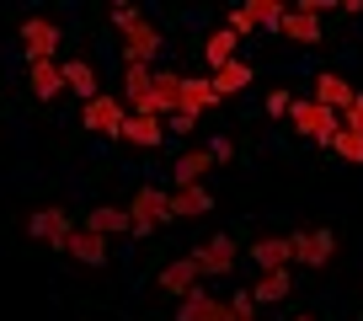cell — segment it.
I'll use <instances>...</instances> for the list:
<instances>
[{
    "instance_id": "obj_6",
    "label": "cell",
    "mask_w": 363,
    "mask_h": 321,
    "mask_svg": "<svg viewBox=\"0 0 363 321\" xmlns=\"http://www.w3.org/2000/svg\"><path fill=\"white\" fill-rule=\"evenodd\" d=\"M289 252L305 268H326L331 252H337V236H331V230H299V236H289Z\"/></svg>"
},
{
    "instance_id": "obj_26",
    "label": "cell",
    "mask_w": 363,
    "mask_h": 321,
    "mask_svg": "<svg viewBox=\"0 0 363 321\" xmlns=\"http://www.w3.org/2000/svg\"><path fill=\"white\" fill-rule=\"evenodd\" d=\"M235 48H240V38L225 33V27H214V33H208V43H203V59L219 70V65H230V59H235Z\"/></svg>"
},
{
    "instance_id": "obj_20",
    "label": "cell",
    "mask_w": 363,
    "mask_h": 321,
    "mask_svg": "<svg viewBox=\"0 0 363 321\" xmlns=\"http://www.w3.org/2000/svg\"><path fill=\"white\" fill-rule=\"evenodd\" d=\"M86 230H96L102 241H113V236H128V209H118V204H96L86 219H80Z\"/></svg>"
},
{
    "instance_id": "obj_18",
    "label": "cell",
    "mask_w": 363,
    "mask_h": 321,
    "mask_svg": "<svg viewBox=\"0 0 363 321\" xmlns=\"http://www.w3.org/2000/svg\"><path fill=\"white\" fill-rule=\"evenodd\" d=\"M27 86H33L38 102H59V97H65V75H59L54 59H38V65H27Z\"/></svg>"
},
{
    "instance_id": "obj_36",
    "label": "cell",
    "mask_w": 363,
    "mask_h": 321,
    "mask_svg": "<svg viewBox=\"0 0 363 321\" xmlns=\"http://www.w3.org/2000/svg\"><path fill=\"white\" fill-rule=\"evenodd\" d=\"M246 321H257V316H246Z\"/></svg>"
},
{
    "instance_id": "obj_19",
    "label": "cell",
    "mask_w": 363,
    "mask_h": 321,
    "mask_svg": "<svg viewBox=\"0 0 363 321\" xmlns=\"http://www.w3.org/2000/svg\"><path fill=\"white\" fill-rule=\"evenodd\" d=\"M171 219H203L214 209V193L208 187H171Z\"/></svg>"
},
{
    "instance_id": "obj_14",
    "label": "cell",
    "mask_w": 363,
    "mask_h": 321,
    "mask_svg": "<svg viewBox=\"0 0 363 321\" xmlns=\"http://www.w3.org/2000/svg\"><path fill=\"white\" fill-rule=\"evenodd\" d=\"M65 252L75 257V263H86V268H102L107 257H113V252H107V241L96 236V230H86V225H75V230H69V241H65Z\"/></svg>"
},
{
    "instance_id": "obj_12",
    "label": "cell",
    "mask_w": 363,
    "mask_h": 321,
    "mask_svg": "<svg viewBox=\"0 0 363 321\" xmlns=\"http://www.w3.org/2000/svg\"><path fill=\"white\" fill-rule=\"evenodd\" d=\"M177 321H230V305H225L219 295H208L203 284H198L193 295L177 305Z\"/></svg>"
},
{
    "instance_id": "obj_10",
    "label": "cell",
    "mask_w": 363,
    "mask_h": 321,
    "mask_svg": "<svg viewBox=\"0 0 363 321\" xmlns=\"http://www.w3.org/2000/svg\"><path fill=\"white\" fill-rule=\"evenodd\" d=\"M69 230H75V219H69L65 209H38V214L27 219V236H33V241H48V246H59V252H65Z\"/></svg>"
},
{
    "instance_id": "obj_35",
    "label": "cell",
    "mask_w": 363,
    "mask_h": 321,
    "mask_svg": "<svg viewBox=\"0 0 363 321\" xmlns=\"http://www.w3.org/2000/svg\"><path fill=\"white\" fill-rule=\"evenodd\" d=\"M294 321H315V316H294Z\"/></svg>"
},
{
    "instance_id": "obj_32",
    "label": "cell",
    "mask_w": 363,
    "mask_h": 321,
    "mask_svg": "<svg viewBox=\"0 0 363 321\" xmlns=\"http://www.w3.org/2000/svg\"><path fill=\"white\" fill-rule=\"evenodd\" d=\"M289 102H294L289 92H272V97H267V113H272V118H284V113H289Z\"/></svg>"
},
{
    "instance_id": "obj_11",
    "label": "cell",
    "mask_w": 363,
    "mask_h": 321,
    "mask_svg": "<svg viewBox=\"0 0 363 321\" xmlns=\"http://www.w3.org/2000/svg\"><path fill=\"white\" fill-rule=\"evenodd\" d=\"M278 38H289V43H305V48H315V43H326L320 38V16H310V11H294L289 6L284 16H278V27H272Z\"/></svg>"
},
{
    "instance_id": "obj_2",
    "label": "cell",
    "mask_w": 363,
    "mask_h": 321,
    "mask_svg": "<svg viewBox=\"0 0 363 321\" xmlns=\"http://www.w3.org/2000/svg\"><path fill=\"white\" fill-rule=\"evenodd\" d=\"M155 225H171L166 187H134V204H128V236H150Z\"/></svg>"
},
{
    "instance_id": "obj_23",
    "label": "cell",
    "mask_w": 363,
    "mask_h": 321,
    "mask_svg": "<svg viewBox=\"0 0 363 321\" xmlns=\"http://www.w3.org/2000/svg\"><path fill=\"white\" fill-rule=\"evenodd\" d=\"M59 75H65V92H75V97H96V70L86 65V59H65V65H59Z\"/></svg>"
},
{
    "instance_id": "obj_7",
    "label": "cell",
    "mask_w": 363,
    "mask_h": 321,
    "mask_svg": "<svg viewBox=\"0 0 363 321\" xmlns=\"http://www.w3.org/2000/svg\"><path fill=\"white\" fill-rule=\"evenodd\" d=\"M59 22H48V16H27L22 22V48H27V65H38V59H54L59 48Z\"/></svg>"
},
{
    "instance_id": "obj_13",
    "label": "cell",
    "mask_w": 363,
    "mask_h": 321,
    "mask_svg": "<svg viewBox=\"0 0 363 321\" xmlns=\"http://www.w3.org/2000/svg\"><path fill=\"white\" fill-rule=\"evenodd\" d=\"M118 139H128V145H139V150H155L160 139H166V118L128 113V118H123V129H118Z\"/></svg>"
},
{
    "instance_id": "obj_31",
    "label": "cell",
    "mask_w": 363,
    "mask_h": 321,
    "mask_svg": "<svg viewBox=\"0 0 363 321\" xmlns=\"http://www.w3.org/2000/svg\"><path fill=\"white\" fill-rule=\"evenodd\" d=\"M342 129H358V134H363V97L347 107V113H342Z\"/></svg>"
},
{
    "instance_id": "obj_16",
    "label": "cell",
    "mask_w": 363,
    "mask_h": 321,
    "mask_svg": "<svg viewBox=\"0 0 363 321\" xmlns=\"http://www.w3.org/2000/svg\"><path fill=\"white\" fill-rule=\"evenodd\" d=\"M208 172H214V156H208V145H203V150H187V156L171 160V177H177V187H203Z\"/></svg>"
},
{
    "instance_id": "obj_30",
    "label": "cell",
    "mask_w": 363,
    "mask_h": 321,
    "mask_svg": "<svg viewBox=\"0 0 363 321\" xmlns=\"http://www.w3.org/2000/svg\"><path fill=\"white\" fill-rule=\"evenodd\" d=\"M225 33H235V38H251V33H257V22H251V16H246V6H240V11H230Z\"/></svg>"
},
{
    "instance_id": "obj_1",
    "label": "cell",
    "mask_w": 363,
    "mask_h": 321,
    "mask_svg": "<svg viewBox=\"0 0 363 321\" xmlns=\"http://www.w3.org/2000/svg\"><path fill=\"white\" fill-rule=\"evenodd\" d=\"M113 27L123 33V65H155L160 33H155V22H150L145 11H134V6H118V11H113Z\"/></svg>"
},
{
    "instance_id": "obj_25",
    "label": "cell",
    "mask_w": 363,
    "mask_h": 321,
    "mask_svg": "<svg viewBox=\"0 0 363 321\" xmlns=\"http://www.w3.org/2000/svg\"><path fill=\"white\" fill-rule=\"evenodd\" d=\"M150 75H155V65H123V92H128V102H134V113H145Z\"/></svg>"
},
{
    "instance_id": "obj_34",
    "label": "cell",
    "mask_w": 363,
    "mask_h": 321,
    "mask_svg": "<svg viewBox=\"0 0 363 321\" xmlns=\"http://www.w3.org/2000/svg\"><path fill=\"white\" fill-rule=\"evenodd\" d=\"M208 156H214V166H219V160L235 156V145H230V139H214V145H208Z\"/></svg>"
},
{
    "instance_id": "obj_29",
    "label": "cell",
    "mask_w": 363,
    "mask_h": 321,
    "mask_svg": "<svg viewBox=\"0 0 363 321\" xmlns=\"http://www.w3.org/2000/svg\"><path fill=\"white\" fill-rule=\"evenodd\" d=\"M225 305H230V321H246V316H257V300H251V289H235V295H230Z\"/></svg>"
},
{
    "instance_id": "obj_27",
    "label": "cell",
    "mask_w": 363,
    "mask_h": 321,
    "mask_svg": "<svg viewBox=\"0 0 363 321\" xmlns=\"http://www.w3.org/2000/svg\"><path fill=\"white\" fill-rule=\"evenodd\" d=\"M326 150H337L342 160H352V166H363V134H358V129H337Z\"/></svg>"
},
{
    "instance_id": "obj_5",
    "label": "cell",
    "mask_w": 363,
    "mask_h": 321,
    "mask_svg": "<svg viewBox=\"0 0 363 321\" xmlns=\"http://www.w3.org/2000/svg\"><path fill=\"white\" fill-rule=\"evenodd\" d=\"M193 268H198V278H225V273H235V241L230 236H208L203 246H193Z\"/></svg>"
},
{
    "instance_id": "obj_15",
    "label": "cell",
    "mask_w": 363,
    "mask_h": 321,
    "mask_svg": "<svg viewBox=\"0 0 363 321\" xmlns=\"http://www.w3.org/2000/svg\"><path fill=\"white\" fill-rule=\"evenodd\" d=\"M160 289H166V295H177V300H187L193 295L198 284H203V278H198V268H193V257H171L166 268H160V278H155Z\"/></svg>"
},
{
    "instance_id": "obj_9",
    "label": "cell",
    "mask_w": 363,
    "mask_h": 321,
    "mask_svg": "<svg viewBox=\"0 0 363 321\" xmlns=\"http://www.w3.org/2000/svg\"><path fill=\"white\" fill-rule=\"evenodd\" d=\"M177 97H182V75H177V70H155V75H150L145 113L150 118H171V113H177Z\"/></svg>"
},
{
    "instance_id": "obj_21",
    "label": "cell",
    "mask_w": 363,
    "mask_h": 321,
    "mask_svg": "<svg viewBox=\"0 0 363 321\" xmlns=\"http://www.w3.org/2000/svg\"><path fill=\"white\" fill-rule=\"evenodd\" d=\"M251 263L262 268V273H278V268L294 263V252H289V236H262L257 246H251Z\"/></svg>"
},
{
    "instance_id": "obj_17",
    "label": "cell",
    "mask_w": 363,
    "mask_h": 321,
    "mask_svg": "<svg viewBox=\"0 0 363 321\" xmlns=\"http://www.w3.org/2000/svg\"><path fill=\"white\" fill-rule=\"evenodd\" d=\"M219 97H214V86H208V75H182V97H177V113H187V118H198V113H208Z\"/></svg>"
},
{
    "instance_id": "obj_8",
    "label": "cell",
    "mask_w": 363,
    "mask_h": 321,
    "mask_svg": "<svg viewBox=\"0 0 363 321\" xmlns=\"http://www.w3.org/2000/svg\"><path fill=\"white\" fill-rule=\"evenodd\" d=\"M310 102H320L326 113H337V118H342L352 102H358V92H352V86L337 75V70H320V75H315V92H310Z\"/></svg>"
},
{
    "instance_id": "obj_4",
    "label": "cell",
    "mask_w": 363,
    "mask_h": 321,
    "mask_svg": "<svg viewBox=\"0 0 363 321\" xmlns=\"http://www.w3.org/2000/svg\"><path fill=\"white\" fill-rule=\"evenodd\" d=\"M123 118H128V107L118 102V97H107V92H96L86 107H80V129H91V134H102V139H118Z\"/></svg>"
},
{
    "instance_id": "obj_28",
    "label": "cell",
    "mask_w": 363,
    "mask_h": 321,
    "mask_svg": "<svg viewBox=\"0 0 363 321\" xmlns=\"http://www.w3.org/2000/svg\"><path fill=\"white\" fill-rule=\"evenodd\" d=\"M284 11H289V6H278V0H251V6H246V16L257 27H278V16H284Z\"/></svg>"
},
{
    "instance_id": "obj_33",
    "label": "cell",
    "mask_w": 363,
    "mask_h": 321,
    "mask_svg": "<svg viewBox=\"0 0 363 321\" xmlns=\"http://www.w3.org/2000/svg\"><path fill=\"white\" fill-rule=\"evenodd\" d=\"M166 129H177V134H193V129H198V118H187V113H171V118H166Z\"/></svg>"
},
{
    "instance_id": "obj_3",
    "label": "cell",
    "mask_w": 363,
    "mask_h": 321,
    "mask_svg": "<svg viewBox=\"0 0 363 321\" xmlns=\"http://www.w3.org/2000/svg\"><path fill=\"white\" fill-rule=\"evenodd\" d=\"M289 124H294L305 139H315V145H331V134L342 129V118L326 113L320 102H310V97H294V102H289Z\"/></svg>"
},
{
    "instance_id": "obj_24",
    "label": "cell",
    "mask_w": 363,
    "mask_h": 321,
    "mask_svg": "<svg viewBox=\"0 0 363 321\" xmlns=\"http://www.w3.org/2000/svg\"><path fill=\"white\" fill-rule=\"evenodd\" d=\"M289 289H294V273H289V268H278V273H262V278H257L251 300H257V305H272V300H289Z\"/></svg>"
},
{
    "instance_id": "obj_22",
    "label": "cell",
    "mask_w": 363,
    "mask_h": 321,
    "mask_svg": "<svg viewBox=\"0 0 363 321\" xmlns=\"http://www.w3.org/2000/svg\"><path fill=\"white\" fill-rule=\"evenodd\" d=\"M208 86H214V97H235L251 86V65L246 59H230V65H219L214 75H208Z\"/></svg>"
}]
</instances>
